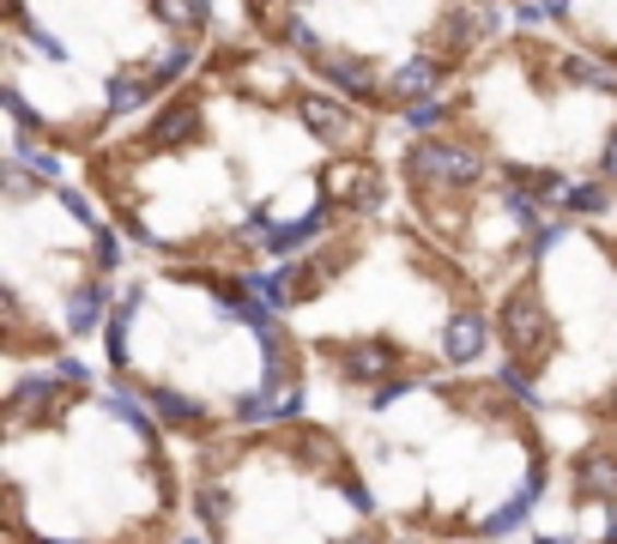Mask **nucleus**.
<instances>
[{
    "label": "nucleus",
    "mask_w": 617,
    "mask_h": 544,
    "mask_svg": "<svg viewBox=\"0 0 617 544\" xmlns=\"http://www.w3.org/2000/svg\"><path fill=\"white\" fill-rule=\"evenodd\" d=\"M436 79H442L436 73V61H406L394 79H388V91H394V97H430Z\"/></svg>",
    "instance_id": "nucleus-4"
},
{
    "label": "nucleus",
    "mask_w": 617,
    "mask_h": 544,
    "mask_svg": "<svg viewBox=\"0 0 617 544\" xmlns=\"http://www.w3.org/2000/svg\"><path fill=\"white\" fill-rule=\"evenodd\" d=\"M485 339H490L485 315H460V321L448 327V357H454V363H473L478 351H485Z\"/></svg>",
    "instance_id": "nucleus-2"
},
{
    "label": "nucleus",
    "mask_w": 617,
    "mask_h": 544,
    "mask_svg": "<svg viewBox=\"0 0 617 544\" xmlns=\"http://www.w3.org/2000/svg\"><path fill=\"white\" fill-rule=\"evenodd\" d=\"M412 121H418V128H436V121H442V109H436V104H418V109H412Z\"/></svg>",
    "instance_id": "nucleus-11"
},
{
    "label": "nucleus",
    "mask_w": 617,
    "mask_h": 544,
    "mask_svg": "<svg viewBox=\"0 0 617 544\" xmlns=\"http://www.w3.org/2000/svg\"><path fill=\"white\" fill-rule=\"evenodd\" d=\"M605 164H612V176H617V140H612V152H605Z\"/></svg>",
    "instance_id": "nucleus-13"
},
{
    "label": "nucleus",
    "mask_w": 617,
    "mask_h": 544,
    "mask_svg": "<svg viewBox=\"0 0 617 544\" xmlns=\"http://www.w3.org/2000/svg\"><path fill=\"white\" fill-rule=\"evenodd\" d=\"M302 121L316 133H328V140H345V133H352V116H345L340 104H328V97H302Z\"/></svg>",
    "instance_id": "nucleus-3"
},
{
    "label": "nucleus",
    "mask_w": 617,
    "mask_h": 544,
    "mask_svg": "<svg viewBox=\"0 0 617 544\" xmlns=\"http://www.w3.org/2000/svg\"><path fill=\"white\" fill-rule=\"evenodd\" d=\"M200 13H206L200 0H158V19H164V25H200Z\"/></svg>",
    "instance_id": "nucleus-8"
},
{
    "label": "nucleus",
    "mask_w": 617,
    "mask_h": 544,
    "mask_svg": "<svg viewBox=\"0 0 617 544\" xmlns=\"http://www.w3.org/2000/svg\"><path fill=\"white\" fill-rule=\"evenodd\" d=\"M538 502V478L533 484H526V490L521 496H514V502L509 508H497V515H490L485 520V532H490V539H502V532H509V527H521V515H526V508H533Z\"/></svg>",
    "instance_id": "nucleus-5"
},
{
    "label": "nucleus",
    "mask_w": 617,
    "mask_h": 544,
    "mask_svg": "<svg viewBox=\"0 0 617 544\" xmlns=\"http://www.w3.org/2000/svg\"><path fill=\"white\" fill-rule=\"evenodd\" d=\"M418 169L424 176H448V181H466V176H478V157L473 152H460V145H424L418 152Z\"/></svg>",
    "instance_id": "nucleus-1"
},
{
    "label": "nucleus",
    "mask_w": 617,
    "mask_h": 544,
    "mask_svg": "<svg viewBox=\"0 0 617 544\" xmlns=\"http://www.w3.org/2000/svg\"><path fill=\"white\" fill-rule=\"evenodd\" d=\"M158 405H164V417H194V405L176 400V393H158Z\"/></svg>",
    "instance_id": "nucleus-10"
},
{
    "label": "nucleus",
    "mask_w": 617,
    "mask_h": 544,
    "mask_svg": "<svg viewBox=\"0 0 617 544\" xmlns=\"http://www.w3.org/2000/svg\"><path fill=\"white\" fill-rule=\"evenodd\" d=\"M328 79H333L340 91H352V97H369V91H376L369 67H357V61H328Z\"/></svg>",
    "instance_id": "nucleus-6"
},
{
    "label": "nucleus",
    "mask_w": 617,
    "mask_h": 544,
    "mask_svg": "<svg viewBox=\"0 0 617 544\" xmlns=\"http://www.w3.org/2000/svg\"><path fill=\"white\" fill-rule=\"evenodd\" d=\"M145 97H152V79H140V73H128V79L109 85V109H140Z\"/></svg>",
    "instance_id": "nucleus-7"
},
{
    "label": "nucleus",
    "mask_w": 617,
    "mask_h": 544,
    "mask_svg": "<svg viewBox=\"0 0 617 544\" xmlns=\"http://www.w3.org/2000/svg\"><path fill=\"white\" fill-rule=\"evenodd\" d=\"M352 363H357V369H381V363H388V357H381V351H376V345H369V351H357V357H352Z\"/></svg>",
    "instance_id": "nucleus-12"
},
{
    "label": "nucleus",
    "mask_w": 617,
    "mask_h": 544,
    "mask_svg": "<svg viewBox=\"0 0 617 544\" xmlns=\"http://www.w3.org/2000/svg\"><path fill=\"white\" fill-rule=\"evenodd\" d=\"M104 303H109V297H104V285H97V291H85V297L73 303V333H85V327H92L97 315H104Z\"/></svg>",
    "instance_id": "nucleus-9"
},
{
    "label": "nucleus",
    "mask_w": 617,
    "mask_h": 544,
    "mask_svg": "<svg viewBox=\"0 0 617 544\" xmlns=\"http://www.w3.org/2000/svg\"><path fill=\"white\" fill-rule=\"evenodd\" d=\"M188 544H194V539H188Z\"/></svg>",
    "instance_id": "nucleus-14"
}]
</instances>
